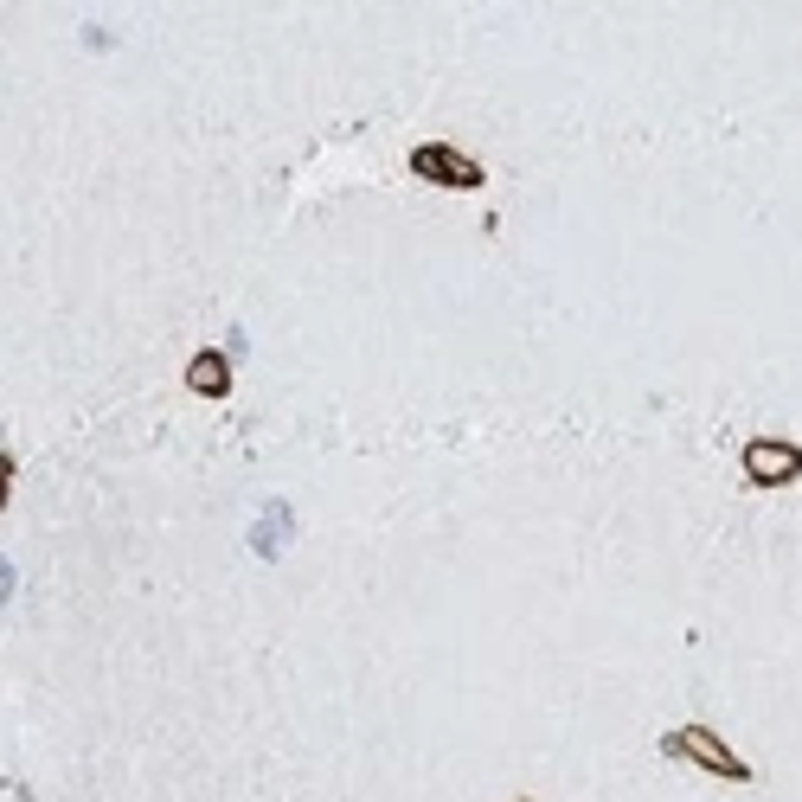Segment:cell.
I'll list each match as a JSON object with an SVG mask.
<instances>
[{
	"mask_svg": "<svg viewBox=\"0 0 802 802\" xmlns=\"http://www.w3.org/2000/svg\"><path fill=\"white\" fill-rule=\"evenodd\" d=\"M661 758L700 764L706 777H719V783H758V764L738 758V751H732L713 726H674V732H661Z\"/></svg>",
	"mask_w": 802,
	"mask_h": 802,
	"instance_id": "6da1fadb",
	"label": "cell"
},
{
	"mask_svg": "<svg viewBox=\"0 0 802 802\" xmlns=\"http://www.w3.org/2000/svg\"><path fill=\"white\" fill-rule=\"evenodd\" d=\"M405 167L418 180H430V187H456V193H482L488 187V167L475 161V154L450 148V142H418L405 154Z\"/></svg>",
	"mask_w": 802,
	"mask_h": 802,
	"instance_id": "7a4b0ae2",
	"label": "cell"
},
{
	"mask_svg": "<svg viewBox=\"0 0 802 802\" xmlns=\"http://www.w3.org/2000/svg\"><path fill=\"white\" fill-rule=\"evenodd\" d=\"M289 546H296V507H289L283 495H270L264 507H257V520L244 527V552H251L257 565H283Z\"/></svg>",
	"mask_w": 802,
	"mask_h": 802,
	"instance_id": "3957f363",
	"label": "cell"
},
{
	"mask_svg": "<svg viewBox=\"0 0 802 802\" xmlns=\"http://www.w3.org/2000/svg\"><path fill=\"white\" fill-rule=\"evenodd\" d=\"M738 462H745L751 488H790L802 475V443H790V437H751Z\"/></svg>",
	"mask_w": 802,
	"mask_h": 802,
	"instance_id": "277c9868",
	"label": "cell"
},
{
	"mask_svg": "<svg viewBox=\"0 0 802 802\" xmlns=\"http://www.w3.org/2000/svg\"><path fill=\"white\" fill-rule=\"evenodd\" d=\"M231 366H238V360H231L225 347H199L193 360H187V392H199V398H231V385H238V379H231Z\"/></svg>",
	"mask_w": 802,
	"mask_h": 802,
	"instance_id": "5b68a950",
	"label": "cell"
},
{
	"mask_svg": "<svg viewBox=\"0 0 802 802\" xmlns=\"http://www.w3.org/2000/svg\"><path fill=\"white\" fill-rule=\"evenodd\" d=\"M13 475H20V456L0 450V514H7V501H13Z\"/></svg>",
	"mask_w": 802,
	"mask_h": 802,
	"instance_id": "8992f818",
	"label": "cell"
},
{
	"mask_svg": "<svg viewBox=\"0 0 802 802\" xmlns=\"http://www.w3.org/2000/svg\"><path fill=\"white\" fill-rule=\"evenodd\" d=\"M13 597H20V572H13V559L0 552V604H13Z\"/></svg>",
	"mask_w": 802,
	"mask_h": 802,
	"instance_id": "52a82bcc",
	"label": "cell"
}]
</instances>
